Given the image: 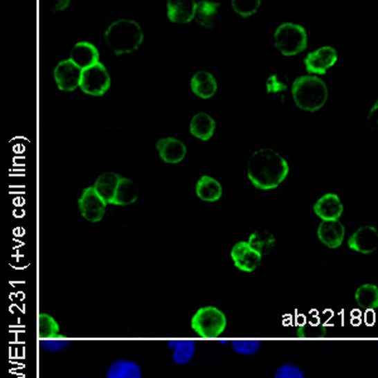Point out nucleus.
Instances as JSON below:
<instances>
[{
    "label": "nucleus",
    "mask_w": 378,
    "mask_h": 378,
    "mask_svg": "<svg viewBox=\"0 0 378 378\" xmlns=\"http://www.w3.org/2000/svg\"><path fill=\"white\" fill-rule=\"evenodd\" d=\"M106 378H141V366L127 359L115 361L110 366Z\"/></svg>",
    "instance_id": "4be33fe9"
},
{
    "label": "nucleus",
    "mask_w": 378,
    "mask_h": 378,
    "mask_svg": "<svg viewBox=\"0 0 378 378\" xmlns=\"http://www.w3.org/2000/svg\"><path fill=\"white\" fill-rule=\"evenodd\" d=\"M189 130L199 141H210L216 130V121L204 112H198L190 121Z\"/></svg>",
    "instance_id": "a211bd4d"
},
{
    "label": "nucleus",
    "mask_w": 378,
    "mask_h": 378,
    "mask_svg": "<svg viewBox=\"0 0 378 378\" xmlns=\"http://www.w3.org/2000/svg\"><path fill=\"white\" fill-rule=\"evenodd\" d=\"M70 344L69 341L66 339H42L41 341V347L43 350H48V352H58L62 350Z\"/></svg>",
    "instance_id": "7c9ffc66"
},
{
    "label": "nucleus",
    "mask_w": 378,
    "mask_h": 378,
    "mask_svg": "<svg viewBox=\"0 0 378 378\" xmlns=\"http://www.w3.org/2000/svg\"><path fill=\"white\" fill-rule=\"evenodd\" d=\"M106 206L104 199L98 196L95 187L84 189L78 199V207L84 218L90 222H98L105 216Z\"/></svg>",
    "instance_id": "0eeeda50"
},
{
    "label": "nucleus",
    "mask_w": 378,
    "mask_h": 378,
    "mask_svg": "<svg viewBox=\"0 0 378 378\" xmlns=\"http://www.w3.org/2000/svg\"><path fill=\"white\" fill-rule=\"evenodd\" d=\"M287 89V82L281 80L279 75H273L267 81V90L269 93H279Z\"/></svg>",
    "instance_id": "2f4dec72"
},
{
    "label": "nucleus",
    "mask_w": 378,
    "mask_h": 378,
    "mask_svg": "<svg viewBox=\"0 0 378 378\" xmlns=\"http://www.w3.org/2000/svg\"><path fill=\"white\" fill-rule=\"evenodd\" d=\"M344 232V226L339 221H322L318 227V237L330 249H336L343 242Z\"/></svg>",
    "instance_id": "2eb2a0df"
},
{
    "label": "nucleus",
    "mask_w": 378,
    "mask_h": 378,
    "mask_svg": "<svg viewBox=\"0 0 378 378\" xmlns=\"http://www.w3.org/2000/svg\"><path fill=\"white\" fill-rule=\"evenodd\" d=\"M378 232L372 226H364L354 232L348 240V247L359 253H371L377 249Z\"/></svg>",
    "instance_id": "9b49d317"
},
{
    "label": "nucleus",
    "mask_w": 378,
    "mask_h": 378,
    "mask_svg": "<svg viewBox=\"0 0 378 378\" xmlns=\"http://www.w3.org/2000/svg\"><path fill=\"white\" fill-rule=\"evenodd\" d=\"M60 332L58 323L48 314L39 315V336L44 338H52L57 336Z\"/></svg>",
    "instance_id": "cd10ccee"
},
{
    "label": "nucleus",
    "mask_w": 378,
    "mask_h": 378,
    "mask_svg": "<svg viewBox=\"0 0 378 378\" xmlns=\"http://www.w3.org/2000/svg\"><path fill=\"white\" fill-rule=\"evenodd\" d=\"M247 242L255 251L259 252L261 256H267L275 246V237L273 233H270L267 230H259L252 233Z\"/></svg>",
    "instance_id": "393cba45"
},
{
    "label": "nucleus",
    "mask_w": 378,
    "mask_h": 378,
    "mask_svg": "<svg viewBox=\"0 0 378 378\" xmlns=\"http://www.w3.org/2000/svg\"><path fill=\"white\" fill-rule=\"evenodd\" d=\"M196 7L195 0H169L167 3L168 18L173 23L186 24L195 19Z\"/></svg>",
    "instance_id": "ddd939ff"
},
{
    "label": "nucleus",
    "mask_w": 378,
    "mask_h": 378,
    "mask_svg": "<svg viewBox=\"0 0 378 378\" xmlns=\"http://www.w3.org/2000/svg\"><path fill=\"white\" fill-rule=\"evenodd\" d=\"M247 174L258 189L278 188L289 174V165L278 152L262 147L251 155L247 165Z\"/></svg>",
    "instance_id": "f257e3e1"
},
{
    "label": "nucleus",
    "mask_w": 378,
    "mask_h": 378,
    "mask_svg": "<svg viewBox=\"0 0 378 378\" xmlns=\"http://www.w3.org/2000/svg\"><path fill=\"white\" fill-rule=\"evenodd\" d=\"M69 6H70V0H62V1H58V3H57L55 8H53V10H56V12H61V10L66 9V8L69 7Z\"/></svg>",
    "instance_id": "473e14b6"
},
{
    "label": "nucleus",
    "mask_w": 378,
    "mask_h": 378,
    "mask_svg": "<svg viewBox=\"0 0 378 378\" xmlns=\"http://www.w3.org/2000/svg\"><path fill=\"white\" fill-rule=\"evenodd\" d=\"M136 198H138L136 184L132 179L121 177L112 204L114 206H129V204H134L136 201Z\"/></svg>",
    "instance_id": "5701e85b"
},
{
    "label": "nucleus",
    "mask_w": 378,
    "mask_h": 378,
    "mask_svg": "<svg viewBox=\"0 0 378 378\" xmlns=\"http://www.w3.org/2000/svg\"><path fill=\"white\" fill-rule=\"evenodd\" d=\"M168 345L173 350L172 358L177 364L189 363L196 352L195 341H169Z\"/></svg>",
    "instance_id": "b1692460"
},
{
    "label": "nucleus",
    "mask_w": 378,
    "mask_h": 378,
    "mask_svg": "<svg viewBox=\"0 0 378 378\" xmlns=\"http://www.w3.org/2000/svg\"><path fill=\"white\" fill-rule=\"evenodd\" d=\"M314 212L323 221H338L343 213V204L336 195L328 193L318 199L314 204Z\"/></svg>",
    "instance_id": "f8f14e48"
},
{
    "label": "nucleus",
    "mask_w": 378,
    "mask_h": 378,
    "mask_svg": "<svg viewBox=\"0 0 378 378\" xmlns=\"http://www.w3.org/2000/svg\"><path fill=\"white\" fill-rule=\"evenodd\" d=\"M260 0H232V8L237 15L247 18L255 15L260 8Z\"/></svg>",
    "instance_id": "bb28decb"
},
{
    "label": "nucleus",
    "mask_w": 378,
    "mask_h": 378,
    "mask_svg": "<svg viewBox=\"0 0 378 378\" xmlns=\"http://www.w3.org/2000/svg\"><path fill=\"white\" fill-rule=\"evenodd\" d=\"M218 9H219V4L215 3V1H207V0L198 1L195 19L204 28H213L215 23H216V18H217Z\"/></svg>",
    "instance_id": "412c9836"
},
{
    "label": "nucleus",
    "mask_w": 378,
    "mask_h": 378,
    "mask_svg": "<svg viewBox=\"0 0 378 378\" xmlns=\"http://www.w3.org/2000/svg\"><path fill=\"white\" fill-rule=\"evenodd\" d=\"M197 196L206 202H216L222 197V186L215 178L204 175L196 184Z\"/></svg>",
    "instance_id": "aec40b11"
},
{
    "label": "nucleus",
    "mask_w": 378,
    "mask_h": 378,
    "mask_svg": "<svg viewBox=\"0 0 378 378\" xmlns=\"http://www.w3.org/2000/svg\"><path fill=\"white\" fill-rule=\"evenodd\" d=\"M273 378H304L300 367L296 364H282L275 372Z\"/></svg>",
    "instance_id": "c756f323"
},
{
    "label": "nucleus",
    "mask_w": 378,
    "mask_h": 378,
    "mask_svg": "<svg viewBox=\"0 0 378 378\" xmlns=\"http://www.w3.org/2000/svg\"><path fill=\"white\" fill-rule=\"evenodd\" d=\"M98 51L92 43L78 42L71 51V61L81 70H87L98 63Z\"/></svg>",
    "instance_id": "dca6fc26"
},
{
    "label": "nucleus",
    "mask_w": 378,
    "mask_h": 378,
    "mask_svg": "<svg viewBox=\"0 0 378 378\" xmlns=\"http://www.w3.org/2000/svg\"><path fill=\"white\" fill-rule=\"evenodd\" d=\"M260 345H261L260 341H232L231 342L232 350L242 356H252L258 353Z\"/></svg>",
    "instance_id": "c85d7f7f"
},
{
    "label": "nucleus",
    "mask_w": 378,
    "mask_h": 378,
    "mask_svg": "<svg viewBox=\"0 0 378 378\" xmlns=\"http://www.w3.org/2000/svg\"><path fill=\"white\" fill-rule=\"evenodd\" d=\"M120 179H121V177L116 173H112V172H106L96 179L93 187L96 189L98 196L104 199L106 204H112Z\"/></svg>",
    "instance_id": "6ab92c4d"
},
{
    "label": "nucleus",
    "mask_w": 378,
    "mask_h": 378,
    "mask_svg": "<svg viewBox=\"0 0 378 378\" xmlns=\"http://www.w3.org/2000/svg\"><path fill=\"white\" fill-rule=\"evenodd\" d=\"M336 51L332 47H322L310 52L305 58V69L313 75H324L336 62Z\"/></svg>",
    "instance_id": "9d476101"
},
{
    "label": "nucleus",
    "mask_w": 378,
    "mask_h": 378,
    "mask_svg": "<svg viewBox=\"0 0 378 378\" xmlns=\"http://www.w3.org/2000/svg\"><path fill=\"white\" fill-rule=\"evenodd\" d=\"M291 93L296 106L304 111H318L328 100V87L322 78L316 76L296 78L291 87Z\"/></svg>",
    "instance_id": "7ed1b4c3"
},
{
    "label": "nucleus",
    "mask_w": 378,
    "mask_h": 378,
    "mask_svg": "<svg viewBox=\"0 0 378 378\" xmlns=\"http://www.w3.org/2000/svg\"><path fill=\"white\" fill-rule=\"evenodd\" d=\"M190 325L202 338H218L226 330L227 319L224 312L216 307H204L193 315Z\"/></svg>",
    "instance_id": "39448f33"
},
{
    "label": "nucleus",
    "mask_w": 378,
    "mask_h": 378,
    "mask_svg": "<svg viewBox=\"0 0 378 378\" xmlns=\"http://www.w3.org/2000/svg\"><path fill=\"white\" fill-rule=\"evenodd\" d=\"M144 41V32L139 23L132 19L114 21L105 30V42L116 56L138 51Z\"/></svg>",
    "instance_id": "f03ea898"
},
{
    "label": "nucleus",
    "mask_w": 378,
    "mask_h": 378,
    "mask_svg": "<svg viewBox=\"0 0 378 378\" xmlns=\"http://www.w3.org/2000/svg\"><path fill=\"white\" fill-rule=\"evenodd\" d=\"M53 76L60 90L67 92L75 91L81 84L82 70L76 63L72 62L71 60H66L58 63V66L53 72Z\"/></svg>",
    "instance_id": "6e6552de"
},
{
    "label": "nucleus",
    "mask_w": 378,
    "mask_h": 378,
    "mask_svg": "<svg viewBox=\"0 0 378 378\" xmlns=\"http://www.w3.org/2000/svg\"><path fill=\"white\" fill-rule=\"evenodd\" d=\"M111 86V78L102 63H96L87 70L82 71L80 87L90 96H102L109 91Z\"/></svg>",
    "instance_id": "423d86ee"
},
{
    "label": "nucleus",
    "mask_w": 378,
    "mask_h": 378,
    "mask_svg": "<svg viewBox=\"0 0 378 378\" xmlns=\"http://www.w3.org/2000/svg\"><path fill=\"white\" fill-rule=\"evenodd\" d=\"M354 298L361 308L366 310L378 308V287L373 284H364L358 287Z\"/></svg>",
    "instance_id": "a878e982"
},
{
    "label": "nucleus",
    "mask_w": 378,
    "mask_h": 378,
    "mask_svg": "<svg viewBox=\"0 0 378 378\" xmlns=\"http://www.w3.org/2000/svg\"><path fill=\"white\" fill-rule=\"evenodd\" d=\"M275 47L280 51L284 56H295L305 51L308 46L307 30L299 24L284 23L276 29L273 35Z\"/></svg>",
    "instance_id": "20e7f679"
},
{
    "label": "nucleus",
    "mask_w": 378,
    "mask_h": 378,
    "mask_svg": "<svg viewBox=\"0 0 378 378\" xmlns=\"http://www.w3.org/2000/svg\"><path fill=\"white\" fill-rule=\"evenodd\" d=\"M156 149L161 159L168 164L181 163L187 154V147L175 138H164L156 141Z\"/></svg>",
    "instance_id": "4468645a"
},
{
    "label": "nucleus",
    "mask_w": 378,
    "mask_h": 378,
    "mask_svg": "<svg viewBox=\"0 0 378 378\" xmlns=\"http://www.w3.org/2000/svg\"><path fill=\"white\" fill-rule=\"evenodd\" d=\"M190 89L198 98H213L217 92V81L207 71H198L190 80Z\"/></svg>",
    "instance_id": "f3484780"
},
{
    "label": "nucleus",
    "mask_w": 378,
    "mask_h": 378,
    "mask_svg": "<svg viewBox=\"0 0 378 378\" xmlns=\"http://www.w3.org/2000/svg\"><path fill=\"white\" fill-rule=\"evenodd\" d=\"M231 258L235 267L244 273L255 271L261 264L262 256L255 251L249 242L241 241L232 247Z\"/></svg>",
    "instance_id": "1a4fd4ad"
}]
</instances>
